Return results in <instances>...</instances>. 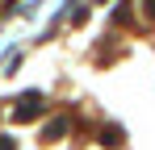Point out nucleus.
<instances>
[{
  "mask_svg": "<svg viewBox=\"0 0 155 150\" xmlns=\"http://www.w3.org/2000/svg\"><path fill=\"white\" fill-rule=\"evenodd\" d=\"M38 113H42V96H38V92H29V96L13 108V121H34Z\"/></svg>",
  "mask_w": 155,
  "mask_h": 150,
  "instance_id": "1",
  "label": "nucleus"
},
{
  "mask_svg": "<svg viewBox=\"0 0 155 150\" xmlns=\"http://www.w3.org/2000/svg\"><path fill=\"white\" fill-rule=\"evenodd\" d=\"M67 121H71V117H54V125L46 129V138H51V142H54V138H63V133H67Z\"/></svg>",
  "mask_w": 155,
  "mask_h": 150,
  "instance_id": "2",
  "label": "nucleus"
},
{
  "mask_svg": "<svg viewBox=\"0 0 155 150\" xmlns=\"http://www.w3.org/2000/svg\"><path fill=\"white\" fill-rule=\"evenodd\" d=\"M0 150H17V146H13V138H8V133H0Z\"/></svg>",
  "mask_w": 155,
  "mask_h": 150,
  "instance_id": "3",
  "label": "nucleus"
}]
</instances>
